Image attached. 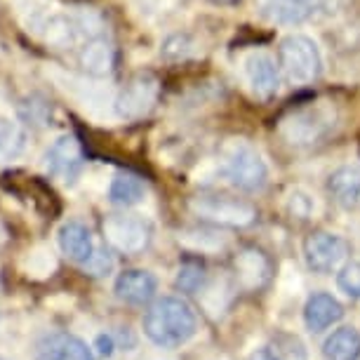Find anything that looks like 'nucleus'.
<instances>
[{"label":"nucleus","instance_id":"nucleus-5","mask_svg":"<svg viewBox=\"0 0 360 360\" xmlns=\"http://www.w3.org/2000/svg\"><path fill=\"white\" fill-rule=\"evenodd\" d=\"M224 174H226V179L233 186L250 193L262 191L269 179L266 162L245 141H236V144H231L226 148V155H224Z\"/></svg>","mask_w":360,"mask_h":360},{"label":"nucleus","instance_id":"nucleus-14","mask_svg":"<svg viewBox=\"0 0 360 360\" xmlns=\"http://www.w3.org/2000/svg\"><path fill=\"white\" fill-rule=\"evenodd\" d=\"M36 360H94V356L83 339L59 332L38 346Z\"/></svg>","mask_w":360,"mask_h":360},{"label":"nucleus","instance_id":"nucleus-4","mask_svg":"<svg viewBox=\"0 0 360 360\" xmlns=\"http://www.w3.org/2000/svg\"><path fill=\"white\" fill-rule=\"evenodd\" d=\"M188 207L195 217L214 224V226L245 229L257 221V210L252 202L231 198V195H195L188 202Z\"/></svg>","mask_w":360,"mask_h":360},{"label":"nucleus","instance_id":"nucleus-16","mask_svg":"<svg viewBox=\"0 0 360 360\" xmlns=\"http://www.w3.org/2000/svg\"><path fill=\"white\" fill-rule=\"evenodd\" d=\"M78 62L83 66V71L90 73V76H106V73H111L115 62L113 45L104 36L87 38V43L78 52Z\"/></svg>","mask_w":360,"mask_h":360},{"label":"nucleus","instance_id":"nucleus-9","mask_svg":"<svg viewBox=\"0 0 360 360\" xmlns=\"http://www.w3.org/2000/svg\"><path fill=\"white\" fill-rule=\"evenodd\" d=\"M346 255H349V243L342 236L328 233V231H316L304 240V259L316 274L337 271L344 264Z\"/></svg>","mask_w":360,"mask_h":360},{"label":"nucleus","instance_id":"nucleus-31","mask_svg":"<svg viewBox=\"0 0 360 360\" xmlns=\"http://www.w3.org/2000/svg\"><path fill=\"white\" fill-rule=\"evenodd\" d=\"M214 3H231V0H214Z\"/></svg>","mask_w":360,"mask_h":360},{"label":"nucleus","instance_id":"nucleus-29","mask_svg":"<svg viewBox=\"0 0 360 360\" xmlns=\"http://www.w3.org/2000/svg\"><path fill=\"white\" fill-rule=\"evenodd\" d=\"M94 344H97V349H99L101 356H111V353H113V339L108 337V335H99Z\"/></svg>","mask_w":360,"mask_h":360},{"label":"nucleus","instance_id":"nucleus-8","mask_svg":"<svg viewBox=\"0 0 360 360\" xmlns=\"http://www.w3.org/2000/svg\"><path fill=\"white\" fill-rule=\"evenodd\" d=\"M158 80L151 73H139V76L130 78L118 92L115 99V111L125 120H139L151 111L158 101Z\"/></svg>","mask_w":360,"mask_h":360},{"label":"nucleus","instance_id":"nucleus-6","mask_svg":"<svg viewBox=\"0 0 360 360\" xmlns=\"http://www.w3.org/2000/svg\"><path fill=\"white\" fill-rule=\"evenodd\" d=\"M29 31H36L45 45L54 50H69L76 47L80 36L85 33V19L69 12L33 10L29 19Z\"/></svg>","mask_w":360,"mask_h":360},{"label":"nucleus","instance_id":"nucleus-28","mask_svg":"<svg viewBox=\"0 0 360 360\" xmlns=\"http://www.w3.org/2000/svg\"><path fill=\"white\" fill-rule=\"evenodd\" d=\"M290 212L295 217H309L311 212V200L304 193H292L290 198Z\"/></svg>","mask_w":360,"mask_h":360},{"label":"nucleus","instance_id":"nucleus-13","mask_svg":"<svg viewBox=\"0 0 360 360\" xmlns=\"http://www.w3.org/2000/svg\"><path fill=\"white\" fill-rule=\"evenodd\" d=\"M59 248H62V252L69 257V259L78 264L90 262L92 255L97 252L92 231L80 221H66L64 226L59 229Z\"/></svg>","mask_w":360,"mask_h":360},{"label":"nucleus","instance_id":"nucleus-18","mask_svg":"<svg viewBox=\"0 0 360 360\" xmlns=\"http://www.w3.org/2000/svg\"><path fill=\"white\" fill-rule=\"evenodd\" d=\"M236 274H238V281L245 285L248 290H257L269 281L271 264L262 250L248 248L236 257Z\"/></svg>","mask_w":360,"mask_h":360},{"label":"nucleus","instance_id":"nucleus-10","mask_svg":"<svg viewBox=\"0 0 360 360\" xmlns=\"http://www.w3.org/2000/svg\"><path fill=\"white\" fill-rule=\"evenodd\" d=\"M45 167L54 179H62L66 184L78 179L80 169H83V148L78 139L71 134L59 137L45 153Z\"/></svg>","mask_w":360,"mask_h":360},{"label":"nucleus","instance_id":"nucleus-1","mask_svg":"<svg viewBox=\"0 0 360 360\" xmlns=\"http://www.w3.org/2000/svg\"><path fill=\"white\" fill-rule=\"evenodd\" d=\"M144 335L162 349H176L195 335V314L179 297L155 299L144 314Z\"/></svg>","mask_w":360,"mask_h":360},{"label":"nucleus","instance_id":"nucleus-7","mask_svg":"<svg viewBox=\"0 0 360 360\" xmlns=\"http://www.w3.org/2000/svg\"><path fill=\"white\" fill-rule=\"evenodd\" d=\"M104 238L118 252L137 255L151 243V224L137 214H111L104 221Z\"/></svg>","mask_w":360,"mask_h":360},{"label":"nucleus","instance_id":"nucleus-21","mask_svg":"<svg viewBox=\"0 0 360 360\" xmlns=\"http://www.w3.org/2000/svg\"><path fill=\"white\" fill-rule=\"evenodd\" d=\"M328 360H358L360 358V335L353 328H339L328 337L323 346Z\"/></svg>","mask_w":360,"mask_h":360},{"label":"nucleus","instance_id":"nucleus-30","mask_svg":"<svg viewBox=\"0 0 360 360\" xmlns=\"http://www.w3.org/2000/svg\"><path fill=\"white\" fill-rule=\"evenodd\" d=\"M250 360H278V358L271 353V349H259V351H255L252 356H250Z\"/></svg>","mask_w":360,"mask_h":360},{"label":"nucleus","instance_id":"nucleus-22","mask_svg":"<svg viewBox=\"0 0 360 360\" xmlns=\"http://www.w3.org/2000/svg\"><path fill=\"white\" fill-rule=\"evenodd\" d=\"M26 146V134L15 120L0 118V162L15 160Z\"/></svg>","mask_w":360,"mask_h":360},{"label":"nucleus","instance_id":"nucleus-24","mask_svg":"<svg viewBox=\"0 0 360 360\" xmlns=\"http://www.w3.org/2000/svg\"><path fill=\"white\" fill-rule=\"evenodd\" d=\"M205 281V269H202L200 262L188 259L179 266V274H176V288L181 292H195Z\"/></svg>","mask_w":360,"mask_h":360},{"label":"nucleus","instance_id":"nucleus-15","mask_svg":"<svg viewBox=\"0 0 360 360\" xmlns=\"http://www.w3.org/2000/svg\"><path fill=\"white\" fill-rule=\"evenodd\" d=\"M342 316H344V307L332 295H328V292L314 295L307 302V309H304V321H307V328L311 332L328 330L330 325L342 321Z\"/></svg>","mask_w":360,"mask_h":360},{"label":"nucleus","instance_id":"nucleus-27","mask_svg":"<svg viewBox=\"0 0 360 360\" xmlns=\"http://www.w3.org/2000/svg\"><path fill=\"white\" fill-rule=\"evenodd\" d=\"M83 266H85V271H90L92 276H106L113 266V259H111V255L104 252V250H97V252L92 255V259L85 262Z\"/></svg>","mask_w":360,"mask_h":360},{"label":"nucleus","instance_id":"nucleus-17","mask_svg":"<svg viewBox=\"0 0 360 360\" xmlns=\"http://www.w3.org/2000/svg\"><path fill=\"white\" fill-rule=\"evenodd\" d=\"M259 10L269 22L295 26L311 17L314 0H259Z\"/></svg>","mask_w":360,"mask_h":360},{"label":"nucleus","instance_id":"nucleus-2","mask_svg":"<svg viewBox=\"0 0 360 360\" xmlns=\"http://www.w3.org/2000/svg\"><path fill=\"white\" fill-rule=\"evenodd\" d=\"M278 64L285 73V78L295 85H307L321 76L323 71V57L318 45L309 36L292 33L283 38L278 47Z\"/></svg>","mask_w":360,"mask_h":360},{"label":"nucleus","instance_id":"nucleus-20","mask_svg":"<svg viewBox=\"0 0 360 360\" xmlns=\"http://www.w3.org/2000/svg\"><path fill=\"white\" fill-rule=\"evenodd\" d=\"M144 193H146L144 181H141L137 174H130V172L115 174V179L111 181V188H108V198H111L113 205H120V207L137 205V202L144 200Z\"/></svg>","mask_w":360,"mask_h":360},{"label":"nucleus","instance_id":"nucleus-23","mask_svg":"<svg viewBox=\"0 0 360 360\" xmlns=\"http://www.w3.org/2000/svg\"><path fill=\"white\" fill-rule=\"evenodd\" d=\"M269 349L278 360H309L304 342L295 335H288V332H278V335L271 339Z\"/></svg>","mask_w":360,"mask_h":360},{"label":"nucleus","instance_id":"nucleus-19","mask_svg":"<svg viewBox=\"0 0 360 360\" xmlns=\"http://www.w3.org/2000/svg\"><path fill=\"white\" fill-rule=\"evenodd\" d=\"M328 191L337 205L346 210L356 207L360 202V169L349 165L335 169L328 179Z\"/></svg>","mask_w":360,"mask_h":360},{"label":"nucleus","instance_id":"nucleus-25","mask_svg":"<svg viewBox=\"0 0 360 360\" xmlns=\"http://www.w3.org/2000/svg\"><path fill=\"white\" fill-rule=\"evenodd\" d=\"M337 285L344 295H349L353 299L360 297V262H349L339 269L337 274Z\"/></svg>","mask_w":360,"mask_h":360},{"label":"nucleus","instance_id":"nucleus-12","mask_svg":"<svg viewBox=\"0 0 360 360\" xmlns=\"http://www.w3.org/2000/svg\"><path fill=\"white\" fill-rule=\"evenodd\" d=\"M155 290H158V283H155L153 274H148L144 269L123 271V274L115 278V285H113L115 297L125 304H132V307L151 304L155 297Z\"/></svg>","mask_w":360,"mask_h":360},{"label":"nucleus","instance_id":"nucleus-26","mask_svg":"<svg viewBox=\"0 0 360 360\" xmlns=\"http://www.w3.org/2000/svg\"><path fill=\"white\" fill-rule=\"evenodd\" d=\"M191 47L193 43L186 33H174V36H169L165 40V45H162V54H165L167 59H181L191 52Z\"/></svg>","mask_w":360,"mask_h":360},{"label":"nucleus","instance_id":"nucleus-11","mask_svg":"<svg viewBox=\"0 0 360 360\" xmlns=\"http://www.w3.org/2000/svg\"><path fill=\"white\" fill-rule=\"evenodd\" d=\"M243 73H245L250 87L257 97H271L278 92L281 73H278L276 59L266 52H250L243 59Z\"/></svg>","mask_w":360,"mask_h":360},{"label":"nucleus","instance_id":"nucleus-3","mask_svg":"<svg viewBox=\"0 0 360 360\" xmlns=\"http://www.w3.org/2000/svg\"><path fill=\"white\" fill-rule=\"evenodd\" d=\"M335 125V108L330 104H309L295 108L281 120V134L295 146L318 144Z\"/></svg>","mask_w":360,"mask_h":360}]
</instances>
